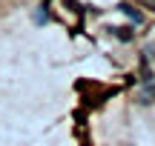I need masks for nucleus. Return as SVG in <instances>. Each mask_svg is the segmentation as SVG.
<instances>
[{"mask_svg": "<svg viewBox=\"0 0 155 146\" xmlns=\"http://www.w3.org/2000/svg\"><path fill=\"white\" fill-rule=\"evenodd\" d=\"M141 103H155V86H147L141 92Z\"/></svg>", "mask_w": 155, "mask_h": 146, "instance_id": "obj_1", "label": "nucleus"}, {"mask_svg": "<svg viewBox=\"0 0 155 146\" xmlns=\"http://www.w3.org/2000/svg\"><path fill=\"white\" fill-rule=\"evenodd\" d=\"M121 9H124V11H127V14H129V17H132V20H141V14H138V11H135V9H132V6H121Z\"/></svg>", "mask_w": 155, "mask_h": 146, "instance_id": "obj_2", "label": "nucleus"}, {"mask_svg": "<svg viewBox=\"0 0 155 146\" xmlns=\"http://www.w3.org/2000/svg\"><path fill=\"white\" fill-rule=\"evenodd\" d=\"M115 32H118V37H121V40H129V37H132L129 29H115Z\"/></svg>", "mask_w": 155, "mask_h": 146, "instance_id": "obj_3", "label": "nucleus"}, {"mask_svg": "<svg viewBox=\"0 0 155 146\" xmlns=\"http://www.w3.org/2000/svg\"><path fill=\"white\" fill-rule=\"evenodd\" d=\"M147 3H152V6H155V0H147Z\"/></svg>", "mask_w": 155, "mask_h": 146, "instance_id": "obj_4", "label": "nucleus"}]
</instances>
